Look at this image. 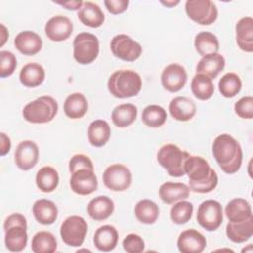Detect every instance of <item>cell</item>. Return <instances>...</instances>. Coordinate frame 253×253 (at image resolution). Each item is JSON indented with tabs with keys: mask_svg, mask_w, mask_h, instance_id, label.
I'll return each instance as SVG.
<instances>
[{
	"mask_svg": "<svg viewBox=\"0 0 253 253\" xmlns=\"http://www.w3.org/2000/svg\"><path fill=\"white\" fill-rule=\"evenodd\" d=\"M185 174L189 178L190 191L206 194L214 190L218 184L216 172L202 156L190 155L184 163Z\"/></svg>",
	"mask_w": 253,
	"mask_h": 253,
	"instance_id": "obj_1",
	"label": "cell"
},
{
	"mask_svg": "<svg viewBox=\"0 0 253 253\" xmlns=\"http://www.w3.org/2000/svg\"><path fill=\"white\" fill-rule=\"evenodd\" d=\"M212 155L220 169L226 174L236 173L242 164V148L230 134L217 135L212 142Z\"/></svg>",
	"mask_w": 253,
	"mask_h": 253,
	"instance_id": "obj_2",
	"label": "cell"
},
{
	"mask_svg": "<svg viewBox=\"0 0 253 253\" xmlns=\"http://www.w3.org/2000/svg\"><path fill=\"white\" fill-rule=\"evenodd\" d=\"M108 90L116 98L126 99L136 96L142 87L140 75L131 69L115 71L108 80Z\"/></svg>",
	"mask_w": 253,
	"mask_h": 253,
	"instance_id": "obj_3",
	"label": "cell"
},
{
	"mask_svg": "<svg viewBox=\"0 0 253 253\" xmlns=\"http://www.w3.org/2000/svg\"><path fill=\"white\" fill-rule=\"evenodd\" d=\"M26 217L15 212L6 217L3 228L5 231L6 248L12 252H21L26 248L28 242Z\"/></svg>",
	"mask_w": 253,
	"mask_h": 253,
	"instance_id": "obj_4",
	"label": "cell"
},
{
	"mask_svg": "<svg viewBox=\"0 0 253 253\" xmlns=\"http://www.w3.org/2000/svg\"><path fill=\"white\" fill-rule=\"evenodd\" d=\"M58 111L56 100L50 96H42L29 102L23 109L24 119L32 124H46L54 119Z\"/></svg>",
	"mask_w": 253,
	"mask_h": 253,
	"instance_id": "obj_5",
	"label": "cell"
},
{
	"mask_svg": "<svg viewBox=\"0 0 253 253\" xmlns=\"http://www.w3.org/2000/svg\"><path fill=\"white\" fill-rule=\"evenodd\" d=\"M190 154L173 143L161 146L157 152V161L169 176L182 177L185 175L184 163Z\"/></svg>",
	"mask_w": 253,
	"mask_h": 253,
	"instance_id": "obj_6",
	"label": "cell"
},
{
	"mask_svg": "<svg viewBox=\"0 0 253 253\" xmlns=\"http://www.w3.org/2000/svg\"><path fill=\"white\" fill-rule=\"evenodd\" d=\"M99 50V40L91 33H79L73 40V57L79 64L92 63L98 57Z\"/></svg>",
	"mask_w": 253,
	"mask_h": 253,
	"instance_id": "obj_7",
	"label": "cell"
},
{
	"mask_svg": "<svg viewBox=\"0 0 253 253\" xmlns=\"http://www.w3.org/2000/svg\"><path fill=\"white\" fill-rule=\"evenodd\" d=\"M88 231L87 221L79 215H71L64 219L60 225L62 241L71 247H79L83 244Z\"/></svg>",
	"mask_w": 253,
	"mask_h": 253,
	"instance_id": "obj_8",
	"label": "cell"
},
{
	"mask_svg": "<svg viewBox=\"0 0 253 253\" xmlns=\"http://www.w3.org/2000/svg\"><path fill=\"white\" fill-rule=\"evenodd\" d=\"M185 11L191 20L203 26L213 24L218 15L215 4L211 0H188Z\"/></svg>",
	"mask_w": 253,
	"mask_h": 253,
	"instance_id": "obj_9",
	"label": "cell"
},
{
	"mask_svg": "<svg viewBox=\"0 0 253 253\" xmlns=\"http://www.w3.org/2000/svg\"><path fill=\"white\" fill-rule=\"evenodd\" d=\"M197 221L208 231L216 230L223 221L220 203L215 200H206L201 203L197 211Z\"/></svg>",
	"mask_w": 253,
	"mask_h": 253,
	"instance_id": "obj_10",
	"label": "cell"
},
{
	"mask_svg": "<svg viewBox=\"0 0 253 253\" xmlns=\"http://www.w3.org/2000/svg\"><path fill=\"white\" fill-rule=\"evenodd\" d=\"M131 182L132 174L124 164H112L108 166L103 173L104 185L114 192L126 191L130 187Z\"/></svg>",
	"mask_w": 253,
	"mask_h": 253,
	"instance_id": "obj_11",
	"label": "cell"
},
{
	"mask_svg": "<svg viewBox=\"0 0 253 253\" xmlns=\"http://www.w3.org/2000/svg\"><path fill=\"white\" fill-rule=\"evenodd\" d=\"M110 47L116 57L128 62L138 59L142 52L140 43L126 34L115 36L111 40Z\"/></svg>",
	"mask_w": 253,
	"mask_h": 253,
	"instance_id": "obj_12",
	"label": "cell"
},
{
	"mask_svg": "<svg viewBox=\"0 0 253 253\" xmlns=\"http://www.w3.org/2000/svg\"><path fill=\"white\" fill-rule=\"evenodd\" d=\"M71 190L80 196H87L94 193L98 188V179L94 170L79 169L71 174Z\"/></svg>",
	"mask_w": 253,
	"mask_h": 253,
	"instance_id": "obj_13",
	"label": "cell"
},
{
	"mask_svg": "<svg viewBox=\"0 0 253 253\" xmlns=\"http://www.w3.org/2000/svg\"><path fill=\"white\" fill-rule=\"evenodd\" d=\"M187 78V71L181 64L171 63L161 73V84L168 92L175 93L185 86Z\"/></svg>",
	"mask_w": 253,
	"mask_h": 253,
	"instance_id": "obj_14",
	"label": "cell"
},
{
	"mask_svg": "<svg viewBox=\"0 0 253 253\" xmlns=\"http://www.w3.org/2000/svg\"><path fill=\"white\" fill-rule=\"evenodd\" d=\"M15 163L18 168L24 171L33 169L39 160V147L33 140L21 141L14 154Z\"/></svg>",
	"mask_w": 253,
	"mask_h": 253,
	"instance_id": "obj_15",
	"label": "cell"
},
{
	"mask_svg": "<svg viewBox=\"0 0 253 253\" xmlns=\"http://www.w3.org/2000/svg\"><path fill=\"white\" fill-rule=\"evenodd\" d=\"M73 31V24L69 18L56 15L51 17L44 26L46 37L52 42H63L67 40Z\"/></svg>",
	"mask_w": 253,
	"mask_h": 253,
	"instance_id": "obj_16",
	"label": "cell"
},
{
	"mask_svg": "<svg viewBox=\"0 0 253 253\" xmlns=\"http://www.w3.org/2000/svg\"><path fill=\"white\" fill-rule=\"evenodd\" d=\"M177 246L182 253H201L207 246V239L200 231L190 228L180 233Z\"/></svg>",
	"mask_w": 253,
	"mask_h": 253,
	"instance_id": "obj_17",
	"label": "cell"
},
{
	"mask_svg": "<svg viewBox=\"0 0 253 253\" xmlns=\"http://www.w3.org/2000/svg\"><path fill=\"white\" fill-rule=\"evenodd\" d=\"M15 47L24 55H35L42 47V38L33 31H22L14 40Z\"/></svg>",
	"mask_w": 253,
	"mask_h": 253,
	"instance_id": "obj_18",
	"label": "cell"
},
{
	"mask_svg": "<svg viewBox=\"0 0 253 253\" xmlns=\"http://www.w3.org/2000/svg\"><path fill=\"white\" fill-rule=\"evenodd\" d=\"M169 112L174 120L179 122H188L196 115L197 106L192 99L184 96H178L171 100L169 104Z\"/></svg>",
	"mask_w": 253,
	"mask_h": 253,
	"instance_id": "obj_19",
	"label": "cell"
},
{
	"mask_svg": "<svg viewBox=\"0 0 253 253\" xmlns=\"http://www.w3.org/2000/svg\"><path fill=\"white\" fill-rule=\"evenodd\" d=\"M158 194L162 202L172 205L182 200H186L190 195V188L184 183L165 182L158 190Z\"/></svg>",
	"mask_w": 253,
	"mask_h": 253,
	"instance_id": "obj_20",
	"label": "cell"
},
{
	"mask_svg": "<svg viewBox=\"0 0 253 253\" xmlns=\"http://www.w3.org/2000/svg\"><path fill=\"white\" fill-rule=\"evenodd\" d=\"M235 38L241 50L253 51V19L251 17H243L236 23Z\"/></svg>",
	"mask_w": 253,
	"mask_h": 253,
	"instance_id": "obj_21",
	"label": "cell"
},
{
	"mask_svg": "<svg viewBox=\"0 0 253 253\" xmlns=\"http://www.w3.org/2000/svg\"><path fill=\"white\" fill-rule=\"evenodd\" d=\"M115 210V204L108 196H98L92 199L87 206L89 216L97 221L109 218Z\"/></svg>",
	"mask_w": 253,
	"mask_h": 253,
	"instance_id": "obj_22",
	"label": "cell"
},
{
	"mask_svg": "<svg viewBox=\"0 0 253 253\" xmlns=\"http://www.w3.org/2000/svg\"><path fill=\"white\" fill-rule=\"evenodd\" d=\"M33 214L36 220L43 225L52 224L58 215V209L56 205L46 199L37 200L32 208Z\"/></svg>",
	"mask_w": 253,
	"mask_h": 253,
	"instance_id": "obj_23",
	"label": "cell"
},
{
	"mask_svg": "<svg viewBox=\"0 0 253 253\" xmlns=\"http://www.w3.org/2000/svg\"><path fill=\"white\" fill-rule=\"evenodd\" d=\"M119 240L118 230L113 225L100 226L94 234L93 242L95 247L103 252H109L115 249Z\"/></svg>",
	"mask_w": 253,
	"mask_h": 253,
	"instance_id": "obj_24",
	"label": "cell"
},
{
	"mask_svg": "<svg viewBox=\"0 0 253 253\" xmlns=\"http://www.w3.org/2000/svg\"><path fill=\"white\" fill-rule=\"evenodd\" d=\"M77 17L82 24L90 28H99L105 21V15L100 6L91 1L83 2L77 12Z\"/></svg>",
	"mask_w": 253,
	"mask_h": 253,
	"instance_id": "obj_25",
	"label": "cell"
},
{
	"mask_svg": "<svg viewBox=\"0 0 253 253\" xmlns=\"http://www.w3.org/2000/svg\"><path fill=\"white\" fill-rule=\"evenodd\" d=\"M225 66V59L223 55L220 53H211L203 56L197 66L196 70L197 73L205 74L211 79L215 78L224 68Z\"/></svg>",
	"mask_w": 253,
	"mask_h": 253,
	"instance_id": "obj_26",
	"label": "cell"
},
{
	"mask_svg": "<svg viewBox=\"0 0 253 253\" xmlns=\"http://www.w3.org/2000/svg\"><path fill=\"white\" fill-rule=\"evenodd\" d=\"M224 213L230 222L245 221L253 216L250 204L242 198H235L229 201L225 206Z\"/></svg>",
	"mask_w": 253,
	"mask_h": 253,
	"instance_id": "obj_27",
	"label": "cell"
},
{
	"mask_svg": "<svg viewBox=\"0 0 253 253\" xmlns=\"http://www.w3.org/2000/svg\"><path fill=\"white\" fill-rule=\"evenodd\" d=\"M45 78V71L43 67L37 62H30L24 65L20 71V82L28 88H35L40 86Z\"/></svg>",
	"mask_w": 253,
	"mask_h": 253,
	"instance_id": "obj_28",
	"label": "cell"
},
{
	"mask_svg": "<svg viewBox=\"0 0 253 253\" xmlns=\"http://www.w3.org/2000/svg\"><path fill=\"white\" fill-rule=\"evenodd\" d=\"M63 111L70 119H81L88 112V101L82 93H72L65 99Z\"/></svg>",
	"mask_w": 253,
	"mask_h": 253,
	"instance_id": "obj_29",
	"label": "cell"
},
{
	"mask_svg": "<svg viewBox=\"0 0 253 253\" xmlns=\"http://www.w3.org/2000/svg\"><path fill=\"white\" fill-rule=\"evenodd\" d=\"M87 135L92 146L102 147L111 137V127L106 121L95 120L89 125Z\"/></svg>",
	"mask_w": 253,
	"mask_h": 253,
	"instance_id": "obj_30",
	"label": "cell"
},
{
	"mask_svg": "<svg viewBox=\"0 0 253 253\" xmlns=\"http://www.w3.org/2000/svg\"><path fill=\"white\" fill-rule=\"evenodd\" d=\"M137 117V108L133 104L125 103L117 106L111 114L113 124L121 128L132 125Z\"/></svg>",
	"mask_w": 253,
	"mask_h": 253,
	"instance_id": "obj_31",
	"label": "cell"
},
{
	"mask_svg": "<svg viewBox=\"0 0 253 253\" xmlns=\"http://www.w3.org/2000/svg\"><path fill=\"white\" fill-rule=\"evenodd\" d=\"M229 240L235 243L247 241L253 234V216L241 222H228L225 229Z\"/></svg>",
	"mask_w": 253,
	"mask_h": 253,
	"instance_id": "obj_32",
	"label": "cell"
},
{
	"mask_svg": "<svg viewBox=\"0 0 253 253\" xmlns=\"http://www.w3.org/2000/svg\"><path fill=\"white\" fill-rule=\"evenodd\" d=\"M134 214L139 222L143 224H153L159 216V208L155 202L143 199L136 203Z\"/></svg>",
	"mask_w": 253,
	"mask_h": 253,
	"instance_id": "obj_33",
	"label": "cell"
},
{
	"mask_svg": "<svg viewBox=\"0 0 253 253\" xmlns=\"http://www.w3.org/2000/svg\"><path fill=\"white\" fill-rule=\"evenodd\" d=\"M59 183L58 172L51 166L42 167L36 175V185L43 193L53 192Z\"/></svg>",
	"mask_w": 253,
	"mask_h": 253,
	"instance_id": "obj_34",
	"label": "cell"
},
{
	"mask_svg": "<svg viewBox=\"0 0 253 253\" xmlns=\"http://www.w3.org/2000/svg\"><path fill=\"white\" fill-rule=\"evenodd\" d=\"M194 45L197 52L203 56L217 53L219 49V42L215 35L211 32H200L196 35Z\"/></svg>",
	"mask_w": 253,
	"mask_h": 253,
	"instance_id": "obj_35",
	"label": "cell"
},
{
	"mask_svg": "<svg viewBox=\"0 0 253 253\" xmlns=\"http://www.w3.org/2000/svg\"><path fill=\"white\" fill-rule=\"evenodd\" d=\"M191 90L193 95L202 101L209 100L214 93V86L212 79L205 74L197 73L191 82Z\"/></svg>",
	"mask_w": 253,
	"mask_h": 253,
	"instance_id": "obj_36",
	"label": "cell"
},
{
	"mask_svg": "<svg viewBox=\"0 0 253 253\" xmlns=\"http://www.w3.org/2000/svg\"><path fill=\"white\" fill-rule=\"evenodd\" d=\"M31 248L35 253H53L57 249V241L51 232L39 231L32 238Z\"/></svg>",
	"mask_w": 253,
	"mask_h": 253,
	"instance_id": "obj_37",
	"label": "cell"
},
{
	"mask_svg": "<svg viewBox=\"0 0 253 253\" xmlns=\"http://www.w3.org/2000/svg\"><path fill=\"white\" fill-rule=\"evenodd\" d=\"M142 123L149 127H159L163 126L167 120V113L165 109L158 105L146 106L141 114Z\"/></svg>",
	"mask_w": 253,
	"mask_h": 253,
	"instance_id": "obj_38",
	"label": "cell"
},
{
	"mask_svg": "<svg viewBox=\"0 0 253 253\" xmlns=\"http://www.w3.org/2000/svg\"><path fill=\"white\" fill-rule=\"evenodd\" d=\"M241 87V79L234 72L225 73L218 81L219 93L224 98H233L240 92Z\"/></svg>",
	"mask_w": 253,
	"mask_h": 253,
	"instance_id": "obj_39",
	"label": "cell"
},
{
	"mask_svg": "<svg viewBox=\"0 0 253 253\" xmlns=\"http://www.w3.org/2000/svg\"><path fill=\"white\" fill-rule=\"evenodd\" d=\"M194 207L189 201L182 200L174 204L170 211V217L176 224L182 225L187 223L193 215Z\"/></svg>",
	"mask_w": 253,
	"mask_h": 253,
	"instance_id": "obj_40",
	"label": "cell"
},
{
	"mask_svg": "<svg viewBox=\"0 0 253 253\" xmlns=\"http://www.w3.org/2000/svg\"><path fill=\"white\" fill-rule=\"evenodd\" d=\"M17 67L16 55L9 50L0 51V77L11 76Z\"/></svg>",
	"mask_w": 253,
	"mask_h": 253,
	"instance_id": "obj_41",
	"label": "cell"
},
{
	"mask_svg": "<svg viewBox=\"0 0 253 253\" xmlns=\"http://www.w3.org/2000/svg\"><path fill=\"white\" fill-rule=\"evenodd\" d=\"M123 247L127 253H141L144 251V240L135 233L127 234L123 240Z\"/></svg>",
	"mask_w": 253,
	"mask_h": 253,
	"instance_id": "obj_42",
	"label": "cell"
},
{
	"mask_svg": "<svg viewBox=\"0 0 253 253\" xmlns=\"http://www.w3.org/2000/svg\"><path fill=\"white\" fill-rule=\"evenodd\" d=\"M235 114L241 119L250 120L253 118V98L251 96H245L240 98L234 104Z\"/></svg>",
	"mask_w": 253,
	"mask_h": 253,
	"instance_id": "obj_43",
	"label": "cell"
},
{
	"mask_svg": "<svg viewBox=\"0 0 253 253\" xmlns=\"http://www.w3.org/2000/svg\"><path fill=\"white\" fill-rule=\"evenodd\" d=\"M68 168L70 173H74L79 169H89L94 170V165L92 160L85 154H75L73 155L68 163Z\"/></svg>",
	"mask_w": 253,
	"mask_h": 253,
	"instance_id": "obj_44",
	"label": "cell"
},
{
	"mask_svg": "<svg viewBox=\"0 0 253 253\" xmlns=\"http://www.w3.org/2000/svg\"><path fill=\"white\" fill-rule=\"evenodd\" d=\"M104 5L111 14L119 15L124 13L127 9L129 5V1L128 0H105Z\"/></svg>",
	"mask_w": 253,
	"mask_h": 253,
	"instance_id": "obj_45",
	"label": "cell"
},
{
	"mask_svg": "<svg viewBox=\"0 0 253 253\" xmlns=\"http://www.w3.org/2000/svg\"><path fill=\"white\" fill-rule=\"evenodd\" d=\"M11 149V139L10 137L4 133H0V155L5 156Z\"/></svg>",
	"mask_w": 253,
	"mask_h": 253,
	"instance_id": "obj_46",
	"label": "cell"
},
{
	"mask_svg": "<svg viewBox=\"0 0 253 253\" xmlns=\"http://www.w3.org/2000/svg\"><path fill=\"white\" fill-rule=\"evenodd\" d=\"M55 4H58L62 7H64L65 9L67 10H72V11H75V10H79L82 5H83V1L81 0H74V1H63V2H60V1H57V2H54Z\"/></svg>",
	"mask_w": 253,
	"mask_h": 253,
	"instance_id": "obj_47",
	"label": "cell"
},
{
	"mask_svg": "<svg viewBox=\"0 0 253 253\" xmlns=\"http://www.w3.org/2000/svg\"><path fill=\"white\" fill-rule=\"evenodd\" d=\"M8 37H9V34H8V31H7L6 27L3 24H1V43H0V46L4 45V43L8 40Z\"/></svg>",
	"mask_w": 253,
	"mask_h": 253,
	"instance_id": "obj_48",
	"label": "cell"
},
{
	"mask_svg": "<svg viewBox=\"0 0 253 253\" xmlns=\"http://www.w3.org/2000/svg\"><path fill=\"white\" fill-rule=\"evenodd\" d=\"M160 3L167 8H173L176 5H178L180 3V1H178V0H176V1H160Z\"/></svg>",
	"mask_w": 253,
	"mask_h": 253,
	"instance_id": "obj_49",
	"label": "cell"
},
{
	"mask_svg": "<svg viewBox=\"0 0 253 253\" xmlns=\"http://www.w3.org/2000/svg\"><path fill=\"white\" fill-rule=\"evenodd\" d=\"M247 250H249L250 252L252 251V244H248V248H244V249H242V252H244V251L246 252Z\"/></svg>",
	"mask_w": 253,
	"mask_h": 253,
	"instance_id": "obj_50",
	"label": "cell"
}]
</instances>
